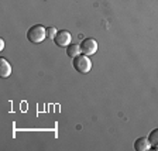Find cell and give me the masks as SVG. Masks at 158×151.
I'll list each match as a JSON object with an SVG mask.
<instances>
[{
	"label": "cell",
	"mask_w": 158,
	"mask_h": 151,
	"mask_svg": "<svg viewBox=\"0 0 158 151\" xmlns=\"http://www.w3.org/2000/svg\"><path fill=\"white\" fill-rule=\"evenodd\" d=\"M72 66L75 68L76 72L79 73H88L92 69V59L86 54H79L75 58H72Z\"/></svg>",
	"instance_id": "cell-1"
},
{
	"label": "cell",
	"mask_w": 158,
	"mask_h": 151,
	"mask_svg": "<svg viewBox=\"0 0 158 151\" xmlns=\"http://www.w3.org/2000/svg\"><path fill=\"white\" fill-rule=\"evenodd\" d=\"M56 33H58V30L56 28H54V27H48L47 28V34H48V37L49 38H55V36H56Z\"/></svg>",
	"instance_id": "cell-9"
},
{
	"label": "cell",
	"mask_w": 158,
	"mask_h": 151,
	"mask_svg": "<svg viewBox=\"0 0 158 151\" xmlns=\"http://www.w3.org/2000/svg\"><path fill=\"white\" fill-rule=\"evenodd\" d=\"M152 148L151 141L148 137H138L137 140L134 141V150L135 151H147Z\"/></svg>",
	"instance_id": "cell-5"
},
{
	"label": "cell",
	"mask_w": 158,
	"mask_h": 151,
	"mask_svg": "<svg viewBox=\"0 0 158 151\" xmlns=\"http://www.w3.org/2000/svg\"><path fill=\"white\" fill-rule=\"evenodd\" d=\"M47 37H48L47 28L44 26H41V24H35V26L30 27L28 31H27V38H28L30 43H33V44L43 43Z\"/></svg>",
	"instance_id": "cell-2"
},
{
	"label": "cell",
	"mask_w": 158,
	"mask_h": 151,
	"mask_svg": "<svg viewBox=\"0 0 158 151\" xmlns=\"http://www.w3.org/2000/svg\"><path fill=\"white\" fill-rule=\"evenodd\" d=\"M79 47H81V52L90 57L93 54H96V51H98V41L92 37H88V38H83L81 41Z\"/></svg>",
	"instance_id": "cell-3"
},
{
	"label": "cell",
	"mask_w": 158,
	"mask_h": 151,
	"mask_svg": "<svg viewBox=\"0 0 158 151\" xmlns=\"http://www.w3.org/2000/svg\"><path fill=\"white\" fill-rule=\"evenodd\" d=\"M11 71H13V68L9 64V61L4 58H0V76L2 78H9L11 75Z\"/></svg>",
	"instance_id": "cell-6"
},
{
	"label": "cell",
	"mask_w": 158,
	"mask_h": 151,
	"mask_svg": "<svg viewBox=\"0 0 158 151\" xmlns=\"http://www.w3.org/2000/svg\"><path fill=\"white\" fill-rule=\"evenodd\" d=\"M148 138H150L152 147H158V128H154V130L148 134Z\"/></svg>",
	"instance_id": "cell-8"
},
{
	"label": "cell",
	"mask_w": 158,
	"mask_h": 151,
	"mask_svg": "<svg viewBox=\"0 0 158 151\" xmlns=\"http://www.w3.org/2000/svg\"><path fill=\"white\" fill-rule=\"evenodd\" d=\"M71 33L68 30H58L55 38H54V43L58 47H68L71 44Z\"/></svg>",
	"instance_id": "cell-4"
},
{
	"label": "cell",
	"mask_w": 158,
	"mask_h": 151,
	"mask_svg": "<svg viewBox=\"0 0 158 151\" xmlns=\"http://www.w3.org/2000/svg\"><path fill=\"white\" fill-rule=\"evenodd\" d=\"M4 48V41L3 40H0V49H3Z\"/></svg>",
	"instance_id": "cell-10"
},
{
	"label": "cell",
	"mask_w": 158,
	"mask_h": 151,
	"mask_svg": "<svg viewBox=\"0 0 158 151\" xmlns=\"http://www.w3.org/2000/svg\"><path fill=\"white\" fill-rule=\"evenodd\" d=\"M79 54H81V47H79V44H69V45L66 47V55H68L69 58H75Z\"/></svg>",
	"instance_id": "cell-7"
}]
</instances>
